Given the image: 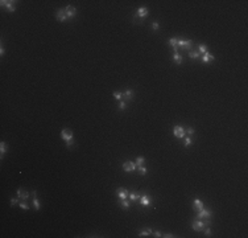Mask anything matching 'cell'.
<instances>
[{"instance_id":"34","label":"cell","mask_w":248,"mask_h":238,"mask_svg":"<svg viewBox=\"0 0 248 238\" xmlns=\"http://www.w3.org/2000/svg\"><path fill=\"white\" fill-rule=\"evenodd\" d=\"M17 202H18V200H17V198H12V200H11V205H12V206H15V205H16Z\"/></svg>"},{"instance_id":"25","label":"cell","mask_w":248,"mask_h":238,"mask_svg":"<svg viewBox=\"0 0 248 238\" xmlns=\"http://www.w3.org/2000/svg\"><path fill=\"white\" fill-rule=\"evenodd\" d=\"M121 208H123V209H125V210H128V209H129V202L128 201H125V200H121Z\"/></svg>"},{"instance_id":"19","label":"cell","mask_w":248,"mask_h":238,"mask_svg":"<svg viewBox=\"0 0 248 238\" xmlns=\"http://www.w3.org/2000/svg\"><path fill=\"white\" fill-rule=\"evenodd\" d=\"M177 41H178V40H177L176 37H172V39L168 40V44H169L172 48H176V46H177Z\"/></svg>"},{"instance_id":"30","label":"cell","mask_w":248,"mask_h":238,"mask_svg":"<svg viewBox=\"0 0 248 238\" xmlns=\"http://www.w3.org/2000/svg\"><path fill=\"white\" fill-rule=\"evenodd\" d=\"M205 233H206V235H207V237H210V235H211V229H210V227H205Z\"/></svg>"},{"instance_id":"3","label":"cell","mask_w":248,"mask_h":238,"mask_svg":"<svg viewBox=\"0 0 248 238\" xmlns=\"http://www.w3.org/2000/svg\"><path fill=\"white\" fill-rule=\"evenodd\" d=\"M185 132H186V130L182 127V126H174V127H173V134H174L176 138L182 139L185 136Z\"/></svg>"},{"instance_id":"7","label":"cell","mask_w":248,"mask_h":238,"mask_svg":"<svg viewBox=\"0 0 248 238\" xmlns=\"http://www.w3.org/2000/svg\"><path fill=\"white\" fill-rule=\"evenodd\" d=\"M123 169L125 172H132L135 169H137V165H136V163H133V161H125L123 164Z\"/></svg>"},{"instance_id":"1","label":"cell","mask_w":248,"mask_h":238,"mask_svg":"<svg viewBox=\"0 0 248 238\" xmlns=\"http://www.w3.org/2000/svg\"><path fill=\"white\" fill-rule=\"evenodd\" d=\"M191 227H193L194 231H202L205 227H206V223L201 220V218H198V220L193 221V223H191Z\"/></svg>"},{"instance_id":"36","label":"cell","mask_w":248,"mask_h":238,"mask_svg":"<svg viewBox=\"0 0 248 238\" xmlns=\"http://www.w3.org/2000/svg\"><path fill=\"white\" fill-rule=\"evenodd\" d=\"M153 235H154V237H157V238H158V237H162V234H161L160 231H153Z\"/></svg>"},{"instance_id":"27","label":"cell","mask_w":248,"mask_h":238,"mask_svg":"<svg viewBox=\"0 0 248 238\" xmlns=\"http://www.w3.org/2000/svg\"><path fill=\"white\" fill-rule=\"evenodd\" d=\"M18 206H20L21 209H24V210H28V209H29V205H28L25 201H22V202H20V204H18Z\"/></svg>"},{"instance_id":"11","label":"cell","mask_w":248,"mask_h":238,"mask_svg":"<svg viewBox=\"0 0 248 238\" xmlns=\"http://www.w3.org/2000/svg\"><path fill=\"white\" fill-rule=\"evenodd\" d=\"M116 194H118V197L120 200H125V198H127V196H128V190L125 189V188H118V189H116Z\"/></svg>"},{"instance_id":"21","label":"cell","mask_w":248,"mask_h":238,"mask_svg":"<svg viewBox=\"0 0 248 238\" xmlns=\"http://www.w3.org/2000/svg\"><path fill=\"white\" fill-rule=\"evenodd\" d=\"M7 150H8L7 144L4 143V142H1V143H0V152H1V159H3V153L7 152Z\"/></svg>"},{"instance_id":"37","label":"cell","mask_w":248,"mask_h":238,"mask_svg":"<svg viewBox=\"0 0 248 238\" xmlns=\"http://www.w3.org/2000/svg\"><path fill=\"white\" fill-rule=\"evenodd\" d=\"M162 237H165V238H173L174 235H173V234H164Z\"/></svg>"},{"instance_id":"32","label":"cell","mask_w":248,"mask_h":238,"mask_svg":"<svg viewBox=\"0 0 248 238\" xmlns=\"http://www.w3.org/2000/svg\"><path fill=\"white\" fill-rule=\"evenodd\" d=\"M119 107H120V110H125V107H127V103H125V102H120Z\"/></svg>"},{"instance_id":"10","label":"cell","mask_w":248,"mask_h":238,"mask_svg":"<svg viewBox=\"0 0 248 238\" xmlns=\"http://www.w3.org/2000/svg\"><path fill=\"white\" fill-rule=\"evenodd\" d=\"M32 193H29V192H25V190H22L21 188H18L17 189V197L18 198H21L22 201H26L28 198H29V196H30Z\"/></svg>"},{"instance_id":"5","label":"cell","mask_w":248,"mask_h":238,"mask_svg":"<svg viewBox=\"0 0 248 238\" xmlns=\"http://www.w3.org/2000/svg\"><path fill=\"white\" fill-rule=\"evenodd\" d=\"M191 45H193V41H191V40H188V41H185V40H178V41H177V46H178V48L185 49V50L190 49Z\"/></svg>"},{"instance_id":"13","label":"cell","mask_w":248,"mask_h":238,"mask_svg":"<svg viewBox=\"0 0 248 238\" xmlns=\"http://www.w3.org/2000/svg\"><path fill=\"white\" fill-rule=\"evenodd\" d=\"M32 197H33V206H34V209L36 210H40L41 205L38 202V200H37V192L36 190H32Z\"/></svg>"},{"instance_id":"24","label":"cell","mask_w":248,"mask_h":238,"mask_svg":"<svg viewBox=\"0 0 248 238\" xmlns=\"http://www.w3.org/2000/svg\"><path fill=\"white\" fill-rule=\"evenodd\" d=\"M144 161H145V159H144L143 156H139V157L136 159V161H135V163H136V165H137V167H140V165H143V164H144Z\"/></svg>"},{"instance_id":"18","label":"cell","mask_w":248,"mask_h":238,"mask_svg":"<svg viewBox=\"0 0 248 238\" xmlns=\"http://www.w3.org/2000/svg\"><path fill=\"white\" fill-rule=\"evenodd\" d=\"M137 169H139V173L141 175V176H145V175H147V172H148L147 167H144V165H140V167H137Z\"/></svg>"},{"instance_id":"26","label":"cell","mask_w":248,"mask_h":238,"mask_svg":"<svg viewBox=\"0 0 248 238\" xmlns=\"http://www.w3.org/2000/svg\"><path fill=\"white\" fill-rule=\"evenodd\" d=\"M112 95H114V98H115V99L120 101V99H121V97H123V93H120V91H115Z\"/></svg>"},{"instance_id":"12","label":"cell","mask_w":248,"mask_h":238,"mask_svg":"<svg viewBox=\"0 0 248 238\" xmlns=\"http://www.w3.org/2000/svg\"><path fill=\"white\" fill-rule=\"evenodd\" d=\"M193 208H194V210H201V209H203L205 208V205H203V202H202V200H199V198H195L194 200V202H193Z\"/></svg>"},{"instance_id":"20","label":"cell","mask_w":248,"mask_h":238,"mask_svg":"<svg viewBox=\"0 0 248 238\" xmlns=\"http://www.w3.org/2000/svg\"><path fill=\"white\" fill-rule=\"evenodd\" d=\"M128 196H129V198L132 200V201H135V200H140V197H141V196H140L139 193H136V192H132V193H129Z\"/></svg>"},{"instance_id":"35","label":"cell","mask_w":248,"mask_h":238,"mask_svg":"<svg viewBox=\"0 0 248 238\" xmlns=\"http://www.w3.org/2000/svg\"><path fill=\"white\" fill-rule=\"evenodd\" d=\"M188 134H189V135H193V134H194V128H193V127H189V128H188Z\"/></svg>"},{"instance_id":"28","label":"cell","mask_w":248,"mask_h":238,"mask_svg":"<svg viewBox=\"0 0 248 238\" xmlns=\"http://www.w3.org/2000/svg\"><path fill=\"white\" fill-rule=\"evenodd\" d=\"M198 52H199V53H203V54H205L206 52H207V46H206L205 44H202V45L199 46V50H198Z\"/></svg>"},{"instance_id":"8","label":"cell","mask_w":248,"mask_h":238,"mask_svg":"<svg viewBox=\"0 0 248 238\" xmlns=\"http://www.w3.org/2000/svg\"><path fill=\"white\" fill-rule=\"evenodd\" d=\"M55 19H57L58 21H66L67 20V16H66V12H65V8H61L57 11V13H55Z\"/></svg>"},{"instance_id":"23","label":"cell","mask_w":248,"mask_h":238,"mask_svg":"<svg viewBox=\"0 0 248 238\" xmlns=\"http://www.w3.org/2000/svg\"><path fill=\"white\" fill-rule=\"evenodd\" d=\"M127 99H132V97H133V91L132 90H125L124 91V94H123Z\"/></svg>"},{"instance_id":"31","label":"cell","mask_w":248,"mask_h":238,"mask_svg":"<svg viewBox=\"0 0 248 238\" xmlns=\"http://www.w3.org/2000/svg\"><path fill=\"white\" fill-rule=\"evenodd\" d=\"M148 234H149V233H148V230H143V231L139 234V237H148Z\"/></svg>"},{"instance_id":"29","label":"cell","mask_w":248,"mask_h":238,"mask_svg":"<svg viewBox=\"0 0 248 238\" xmlns=\"http://www.w3.org/2000/svg\"><path fill=\"white\" fill-rule=\"evenodd\" d=\"M184 144H185V147H189L190 144H191V139H190V138H186L185 142H184Z\"/></svg>"},{"instance_id":"14","label":"cell","mask_w":248,"mask_h":238,"mask_svg":"<svg viewBox=\"0 0 248 238\" xmlns=\"http://www.w3.org/2000/svg\"><path fill=\"white\" fill-rule=\"evenodd\" d=\"M201 58H202V61L205 62V64H207V62H210V61H214V56L211 54V53H209V52H206L203 56H202V57H201Z\"/></svg>"},{"instance_id":"38","label":"cell","mask_w":248,"mask_h":238,"mask_svg":"<svg viewBox=\"0 0 248 238\" xmlns=\"http://www.w3.org/2000/svg\"><path fill=\"white\" fill-rule=\"evenodd\" d=\"M0 54H1V56L4 54V48H3V46H1V49H0Z\"/></svg>"},{"instance_id":"9","label":"cell","mask_w":248,"mask_h":238,"mask_svg":"<svg viewBox=\"0 0 248 238\" xmlns=\"http://www.w3.org/2000/svg\"><path fill=\"white\" fill-rule=\"evenodd\" d=\"M65 12H66L67 19H73L74 16H75V13H77V8L73 7V6H67L66 8H65Z\"/></svg>"},{"instance_id":"6","label":"cell","mask_w":248,"mask_h":238,"mask_svg":"<svg viewBox=\"0 0 248 238\" xmlns=\"http://www.w3.org/2000/svg\"><path fill=\"white\" fill-rule=\"evenodd\" d=\"M73 136H74V134H73V131H71V130H67V128H65V130H62V132H61V138H62L65 142H67V140H71V139H73Z\"/></svg>"},{"instance_id":"22","label":"cell","mask_w":248,"mask_h":238,"mask_svg":"<svg viewBox=\"0 0 248 238\" xmlns=\"http://www.w3.org/2000/svg\"><path fill=\"white\" fill-rule=\"evenodd\" d=\"M199 56H201V53L198 52V50H197V52H189V57H190L191 60H195V58H198Z\"/></svg>"},{"instance_id":"2","label":"cell","mask_w":248,"mask_h":238,"mask_svg":"<svg viewBox=\"0 0 248 238\" xmlns=\"http://www.w3.org/2000/svg\"><path fill=\"white\" fill-rule=\"evenodd\" d=\"M148 16V8L145 7H141L137 9V12L135 13V20H137V19H140V21L143 20V19H145Z\"/></svg>"},{"instance_id":"33","label":"cell","mask_w":248,"mask_h":238,"mask_svg":"<svg viewBox=\"0 0 248 238\" xmlns=\"http://www.w3.org/2000/svg\"><path fill=\"white\" fill-rule=\"evenodd\" d=\"M152 28H153L154 31H157V29H158V23H157V21L152 23Z\"/></svg>"},{"instance_id":"15","label":"cell","mask_w":248,"mask_h":238,"mask_svg":"<svg viewBox=\"0 0 248 238\" xmlns=\"http://www.w3.org/2000/svg\"><path fill=\"white\" fill-rule=\"evenodd\" d=\"M140 204L143 205V206H148V205H151V197L149 196H141L140 197Z\"/></svg>"},{"instance_id":"16","label":"cell","mask_w":248,"mask_h":238,"mask_svg":"<svg viewBox=\"0 0 248 238\" xmlns=\"http://www.w3.org/2000/svg\"><path fill=\"white\" fill-rule=\"evenodd\" d=\"M13 3H15V2H7L5 7H7V11L8 12H15L16 11V7L13 6Z\"/></svg>"},{"instance_id":"4","label":"cell","mask_w":248,"mask_h":238,"mask_svg":"<svg viewBox=\"0 0 248 238\" xmlns=\"http://www.w3.org/2000/svg\"><path fill=\"white\" fill-rule=\"evenodd\" d=\"M198 218H205V223H207L209 222V218H210V216H211V210H207V209H201V210H198Z\"/></svg>"},{"instance_id":"17","label":"cell","mask_w":248,"mask_h":238,"mask_svg":"<svg viewBox=\"0 0 248 238\" xmlns=\"http://www.w3.org/2000/svg\"><path fill=\"white\" fill-rule=\"evenodd\" d=\"M173 60H174V61L178 64V65L182 64V57H181V54H180L178 52H176L174 54H173Z\"/></svg>"}]
</instances>
